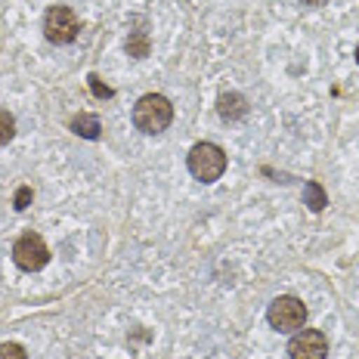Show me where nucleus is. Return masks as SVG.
I'll return each instance as SVG.
<instances>
[{"label": "nucleus", "instance_id": "8", "mask_svg": "<svg viewBox=\"0 0 359 359\" xmlns=\"http://www.w3.org/2000/svg\"><path fill=\"white\" fill-rule=\"evenodd\" d=\"M72 130L78 133V137H84V140H100V130H102V124H100V118L96 115H74L72 118Z\"/></svg>", "mask_w": 359, "mask_h": 359}, {"label": "nucleus", "instance_id": "12", "mask_svg": "<svg viewBox=\"0 0 359 359\" xmlns=\"http://www.w3.org/2000/svg\"><path fill=\"white\" fill-rule=\"evenodd\" d=\"M0 359H28V353H25L22 344L6 341V344H0Z\"/></svg>", "mask_w": 359, "mask_h": 359}, {"label": "nucleus", "instance_id": "5", "mask_svg": "<svg viewBox=\"0 0 359 359\" xmlns=\"http://www.w3.org/2000/svg\"><path fill=\"white\" fill-rule=\"evenodd\" d=\"M81 32V22L69 6H50L43 16V34L50 43H72Z\"/></svg>", "mask_w": 359, "mask_h": 359}, {"label": "nucleus", "instance_id": "2", "mask_svg": "<svg viewBox=\"0 0 359 359\" xmlns=\"http://www.w3.org/2000/svg\"><path fill=\"white\" fill-rule=\"evenodd\" d=\"M186 164H189V174L196 177L198 183H214V180H220L223 170H226V152L217 143H198V146H192Z\"/></svg>", "mask_w": 359, "mask_h": 359}, {"label": "nucleus", "instance_id": "7", "mask_svg": "<svg viewBox=\"0 0 359 359\" xmlns=\"http://www.w3.org/2000/svg\"><path fill=\"white\" fill-rule=\"evenodd\" d=\"M217 111H220L223 121H242L248 115V100L242 93H223L217 100Z\"/></svg>", "mask_w": 359, "mask_h": 359}, {"label": "nucleus", "instance_id": "10", "mask_svg": "<svg viewBox=\"0 0 359 359\" xmlns=\"http://www.w3.org/2000/svg\"><path fill=\"white\" fill-rule=\"evenodd\" d=\"M127 53L133 59H146L149 56V34L146 32H133L127 37Z\"/></svg>", "mask_w": 359, "mask_h": 359}, {"label": "nucleus", "instance_id": "13", "mask_svg": "<svg viewBox=\"0 0 359 359\" xmlns=\"http://www.w3.org/2000/svg\"><path fill=\"white\" fill-rule=\"evenodd\" d=\"M87 84H90V90H93V96H96V100H111V93H115V90L102 84V81L96 78V74H90V78H87Z\"/></svg>", "mask_w": 359, "mask_h": 359}, {"label": "nucleus", "instance_id": "11", "mask_svg": "<svg viewBox=\"0 0 359 359\" xmlns=\"http://www.w3.org/2000/svg\"><path fill=\"white\" fill-rule=\"evenodd\" d=\"M13 137H16V118L6 109H0V146H6Z\"/></svg>", "mask_w": 359, "mask_h": 359}, {"label": "nucleus", "instance_id": "4", "mask_svg": "<svg viewBox=\"0 0 359 359\" xmlns=\"http://www.w3.org/2000/svg\"><path fill=\"white\" fill-rule=\"evenodd\" d=\"M13 260H16V266L25 269V273H37V269H43L50 264V248L37 233H25L13 245Z\"/></svg>", "mask_w": 359, "mask_h": 359}, {"label": "nucleus", "instance_id": "3", "mask_svg": "<svg viewBox=\"0 0 359 359\" xmlns=\"http://www.w3.org/2000/svg\"><path fill=\"white\" fill-rule=\"evenodd\" d=\"M266 319L276 332H297V328L306 323V306H304V301H297V297L282 294L269 304Z\"/></svg>", "mask_w": 359, "mask_h": 359}, {"label": "nucleus", "instance_id": "14", "mask_svg": "<svg viewBox=\"0 0 359 359\" xmlns=\"http://www.w3.org/2000/svg\"><path fill=\"white\" fill-rule=\"evenodd\" d=\"M32 186H19L16 189V198H13V208H16V211H25L28 205H32Z\"/></svg>", "mask_w": 359, "mask_h": 359}, {"label": "nucleus", "instance_id": "1", "mask_svg": "<svg viewBox=\"0 0 359 359\" xmlns=\"http://www.w3.org/2000/svg\"><path fill=\"white\" fill-rule=\"evenodd\" d=\"M170 121H174V106H170V100L161 93H146L143 100L133 106V127L149 133V137L168 130Z\"/></svg>", "mask_w": 359, "mask_h": 359}, {"label": "nucleus", "instance_id": "9", "mask_svg": "<svg viewBox=\"0 0 359 359\" xmlns=\"http://www.w3.org/2000/svg\"><path fill=\"white\" fill-rule=\"evenodd\" d=\"M304 205L310 208V211H323V208L328 205V196H325V189L316 183V180H310V183H304Z\"/></svg>", "mask_w": 359, "mask_h": 359}, {"label": "nucleus", "instance_id": "15", "mask_svg": "<svg viewBox=\"0 0 359 359\" xmlns=\"http://www.w3.org/2000/svg\"><path fill=\"white\" fill-rule=\"evenodd\" d=\"M304 4H306V6H323L325 0H304Z\"/></svg>", "mask_w": 359, "mask_h": 359}, {"label": "nucleus", "instance_id": "6", "mask_svg": "<svg viewBox=\"0 0 359 359\" xmlns=\"http://www.w3.org/2000/svg\"><path fill=\"white\" fill-rule=\"evenodd\" d=\"M291 359H325L328 356V338L319 328H304L301 334H294L288 344Z\"/></svg>", "mask_w": 359, "mask_h": 359}, {"label": "nucleus", "instance_id": "16", "mask_svg": "<svg viewBox=\"0 0 359 359\" xmlns=\"http://www.w3.org/2000/svg\"><path fill=\"white\" fill-rule=\"evenodd\" d=\"M356 62H359V47H356Z\"/></svg>", "mask_w": 359, "mask_h": 359}]
</instances>
